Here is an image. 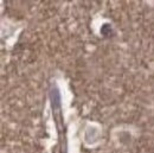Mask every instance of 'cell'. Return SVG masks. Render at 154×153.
<instances>
[{"mask_svg": "<svg viewBox=\"0 0 154 153\" xmlns=\"http://www.w3.org/2000/svg\"><path fill=\"white\" fill-rule=\"evenodd\" d=\"M50 102H51V107H52V114L56 120V123L58 126V130L60 131L62 128V100H60V92L56 86L51 87L50 89Z\"/></svg>", "mask_w": 154, "mask_h": 153, "instance_id": "1", "label": "cell"}]
</instances>
